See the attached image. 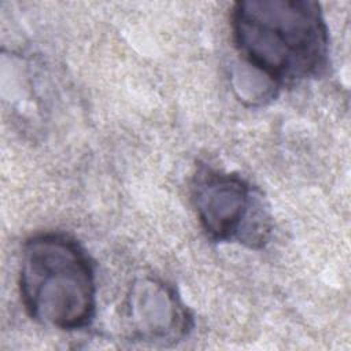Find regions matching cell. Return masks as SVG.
Returning <instances> with one entry per match:
<instances>
[{
	"mask_svg": "<svg viewBox=\"0 0 351 351\" xmlns=\"http://www.w3.org/2000/svg\"><path fill=\"white\" fill-rule=\"evenodd\" d=\"M191 189L197 218L210 239L237 240L251 248L265 243L269 233L267 214L243 178L200 166Z\"/></svg>",
	"mask_w": 351,
	"mask_h": 351,
	"instance_id": "3",
	"label": "cell"
},
{
	"mask_svg": "<svg viewBox=\"0 0 351 351\" xmlns=\"http://www.w3.org/2000/svg\"><path fill=\"white\" fill-rule=\"evenodd\" d=\"M230 21L241 59L276 85L318 75L326 66L328 29L315 1H237Z\"/></svg>",
	"mask_w": 351,
	"mask_h": 351,
	"instance_id": "1",
	"label": "cell"
},
{
	"mask_svg": "<svg viewBox=\"0 0 351 351\" xmlns=\"http://www.w3.org/2000/svg\"><path fill=\"white\" fill-rule=\"evenodd\" d=\"M19 291L27 314L62 330L89 325L96 307V282L85 250L63 233H40L26 240L19 267Z\"/></svg>",
	"mask_w": 351,
	"mask_h": 351,
	"instance_id": "2",
	"label": "cell"
},
{
	"mask_svg": "<svg viewBox=\"0 0 351 351\" xmlns=\"http://www.w3.org/2000/svg\"><path fill=\"white\" fill-rule=\"evenodd\" d=\"M128 318L136 336L143 340L177 339L188 328L184 306L174 292L156 281H140L129 296Z\"/></svg>",
	"mask_w": 351,
	"mask_h": 351,
	"instance_id": "4",
	"label": "cell"
}]
</instances>
